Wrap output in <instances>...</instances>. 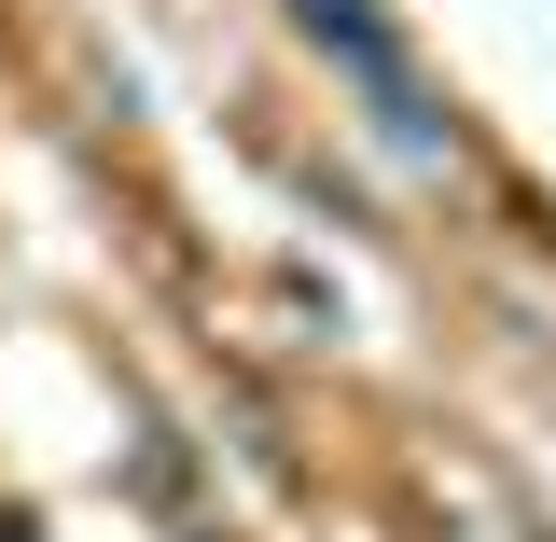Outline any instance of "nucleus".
Segmentation results:
<instances>
[{"mask_svg":"<svg viewBox=\"0 0 556 542\" xmlns=\"http://www.w3.org/2000/svg\"><path fill=\"white\" fill-rule=\"evenodd\" d=\"M306 28H320V42H334V56L362 70V84H376V112H390V139H431V112H417V84H404V42H390V28H376L362 0H306Z\"/></svg>","mask_w":556,"mask_h":542,"instance_id":"f257e3e1","label":"nucleus"}]
</instances>
